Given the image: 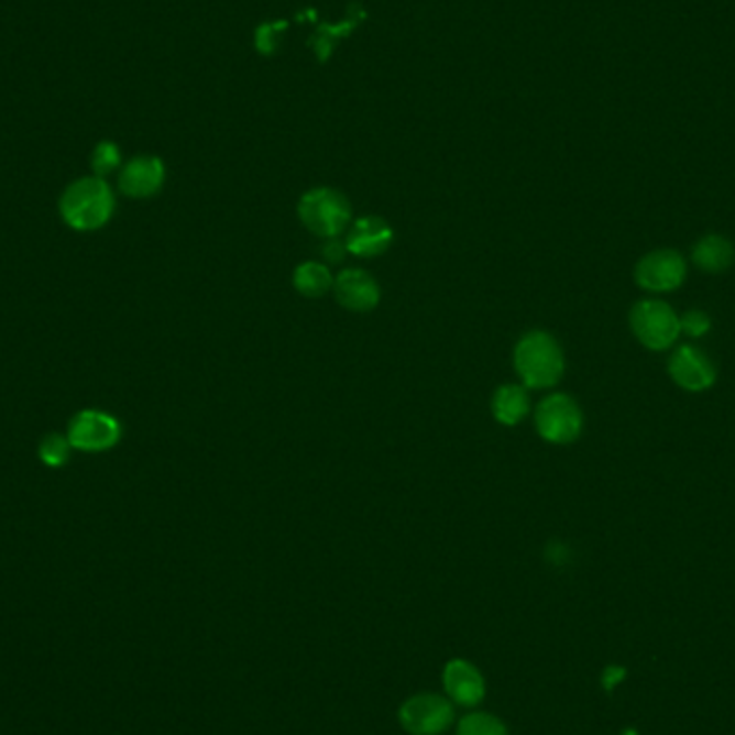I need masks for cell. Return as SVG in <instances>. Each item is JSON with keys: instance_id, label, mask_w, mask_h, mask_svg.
<instances>
[{"instance_id": "17", "label": "cell", "mask_w": 735, "mask_h": 735, "mask_svg": "<svg viewBox=\"0 0 735 735\" xmlns=\"http://www.w3.org/2000/svg\"><path fill=\"white\" fill-rule=\"evenodd\" d=\"M457 735H507V729L497 716L486 712H473L460 721Z\"/></svg>"}, {"instance_id": "10", "label": "cell", "mask_w": 735, "mask_h": 735, "mask_svg": "<svg viewBox=\"0 0 735 735\" xmlns=\"http://www.w3.org/2000/svg\"><path fill=\"white\" fill-rule=\"evenodd\" d=\"M333 293L338 304L351 312H370L381 301L376 279L364 270H344L333 279Z\"/></svg>"}, {"instance_id": "19", "label": "cell", "mask_w": 735, "mask_h": 735, "mask_svg": "<svg viewBox=\"0 0 735 735\" xmlns=\"http://www.w3.org/2000/svg\"><path fill=\"white\" fill-rule=\"evenodd\" d=\"M121 162V153L112 142H101L97 144L95 153H92V171L97 173V177L110 175L112 171H117Z\"/></svg>"}, {"instance_id": "2", "label": "cell", "mask_w": 735, "mask_h": 735, "mask_svg": "<svg viewBox=\"0 0 735 735\" xmlns=\"http://www.w3.org/2000/svg\"><path fill=\"white\" fill-rule=\"evenodd\" d=\"M61 218L74 230L101 229L114 211L112 189L101 177H87L69 185L58 202Z\"/></svg>"}, {"instance_id": "13", "label": "cell", "mask_w": 735, "mask_h": 735, "mask_svg": "<svg viewBox=\"0 0 735 735\" xmlns=\"http://www.w3.org/2000/svg\"><path fill=\"white\" fill-rule=\"evenodd\" d=\"M164 177L166 171L162 160L151 155H140L125 164L119 177V185L121 191L130 198H149L160 191V187L164 185Z\"/></svg>"}, {"instance_id": "15", "label": "cell", "mask_w": 735, "mask_h": 735, "mask_svg": "<svg viewBox=\"0 0 735 735\" xmlns=\"http://www.w3.org/2000/svg\"><path fill=\"white\" fill-rule=\"evenodd\" d=\"M491 412L504 426H516L529 414V394L523 385H502L493 394Z\"/></svg>"}, {"instance_id": "21", "label": "cell", "mask_w": 735, "mask_h": 735, "mask_svg": "<svg viewBox=\"0 0 735 735\" xmlns=\"http://www.w3.org/2000/svg\"><path fill=\"white\" fill-rule=\"evenodd\" d=\"M349 250H347V245L338 239V237H333V239H327L325 241V245H322V256L329 261V263H340L342 259H344V254H347Z\"/></svg>"}, {"instance_id": "4", "label": "cell", "mask_w": 735, "mask_h": 735, "mask_svg": "<svg viewBox=\"0 0 735 735\" xmlns=\"http://www.w3.org/2000/svg\"><path fill=\"white\" fill-rule=\"evenodd\" d=\"M630 329L635 338L649 351L671 349L680 333V317L676 310L660 299H641L630 310Z\"/></svg>"}, {"instance_id": "14", "label": "cell", "mask_w": 735, "mask_h": 735, "mask_svg": "<svg viewBox=\"0 0 735 735\" xmlns=\"http://www.w3.org/2000/svg\"><path fill=\"white\" fill-rule=\"evenodd\" d=\"M692 263L705 274H723L735 261L734 243L721 234H705L692 245Z\"/></svg>"}, {"instance_id": "3", "label": "cell", "mask_w": 735, "mask_h": 735, "mask_svg": "<svg viewBox=\"0 0 735 735\" xmlns=\"http://www.w3.org/2000/svg\"><path fill=\"white\" fill-rule=\"evenodd\" d=\"M299 220L312 234L333 239L351 227L353 209L344 194L331 187H315L299 198Z\"/></svg>"}, {"instance_id": "22", "label": "cell", "mask_w": 735, "mask_h": 735, "mask_svg": "<svg viewBox=\"0 0 735 735\" xmlns=\"http://www.w3.org/2000/svg\"><path fill=\"white\" fill-rule=\"evenodd\" d=\"M624 678H626V669L624 667H608L604 671V676H602V684H604V689H615Z\"/></svg>"}, {"instance_id": "1", "label": "cell", "mask_w": 735, "mask_h": 735, "mask_svg": "<svg viewBox=\"0 0 735 735\" xmlns=\"http://www.w3.org/2000/svg\"><path fill=\"white\" fill-rule=\"evenodd\" d=\"M514 368L529 390H549L563 376L566 360L559 342L547 331L525 333L514 349Z\"/></svg>"}, {"instance_id": "23", "label": "cell", "mask_w": 735, "mask_h": 735, "mask_svg": "<svg viewBox=\"0 0 735 735\" xmlns=\"http://www.w3.org/2000/svg\"><path fill=\"white\" fill-rule=\"evenodd\" d=\"M624 735H639V734H637V732H635V729H628V732H626V734H624Z\"/></svg>"}, {"instance_id": "8", "label": "cell", "mask_w": 735, "mask_h": 735, "mask_svg": "<svg viewBox=\"0 0 735 735\" xmlns=\"http://www.w3.org/2000/svg\"><path fill=\"white\" fill-rule=\"evenodd\" d=\"M72 448L83 452H106L121 439V424L117 417L103 412L87 409L74 415L67 428Z\"/></svg>"}, {"instance_id": "18", "label": "cell", "mask_w": 735, "mask_h": 735, "mask_svg": "<svg viewBox=\"0 0 735 735\" xmlns=\"http://www.w3.org/2000/svg\"><path fill=\"white\" fill-rule=\"evenodd\" d=\"M69 452H72V443L67 435L52 432V435H46L40 443V459L44 460L47 467H63L69 460Z\"/></svg>"}, {"instance_id": "5", "label": "cell", "mask_w": 735, "mask_h": 735, "mask_svg": "<svg viewBox=\"0 0 735 735\" xmlns=\"http://www.w3.org/2000/svg\"><path fill=\"white\" fill-rule=\"evenodd\" d=\"M583 426V412L568 394H551L536 409L538 435L552 446L574 443L581 437Z\"/></svg>"}, {"instance_id": "12", "label": "cell", "mask_w": 735, "mask_h": 735, "mask_svg": "<svg viewBox=\"0 0 735 735\" xmlns=\"http://www.w3.org/2000/svg\"><path fill=\"white\" fill-rule=\"evenodd\" d=\"M443 687H446L450 701L464 705V707H473L482 703V699L486 696V682L482 673L478 671L475 665L462 658H454L446 665Z\"/></svg>"}, {"instance_id": "16", "label": "cell", "mask_w": 735, "mask_h": 735, "mask_svg": "<svg viewBox=\"0 0 735 735\" xmlns=\"http://www.w3.org/2000/svg\"><path fill=\"white\" fill-rule=\"evenodd\" d=\"M293 286L299 295L317 299L333 288V276L327 265L317 261H306L293 272Z\"/></svg>"}, {"instance_id": "20", "label": "cell", "mask_w": 735, "mask_h": 735, "mask_svg": "<svg viewBox=\"0 0 735 735\" xmlns=\"http://www.w3.org/2000/svg\"><path fill=\"white\" fill-rule=\"evenodd\" d=\"M680 327L682 333H687L690 338H701L712 329V321L703 310H689L684 317H680Z\"/></svg>"}, {"instance_id": "7", "label": "cell", "mask_w": 735, "mask_h": 735, "mask_svg": "<svg viewBox=\"0 0 735 735\" xmlns=\"http://www.w3.org/2000/svg\"><path fill=\"white\" fill-rule=\"evenodd\" d=\"M687 261L676 250H654L645 254L635 267L637 284L654 295L678 290L687 279Z\"/></svg>"}, {"instance_id": "11", "label": "cell", "mask_w": 735, "mask_h": 735, "mask_svg": "<svg viewBox=\"0 0 735 735\" xmlns=\"http://www.w3.org/2000/svg\"><path fill=\"white\" fill-rule=\"evenodd\" d=\"M347 230L349 232H347L344 245L353 256H360V259L381 256L394 243V230L383 218H376V216L358 218Z\"/></svg>"}, {"instance_id": "9", "label": "cell", "mask_w": 735, "mask_h": 735, "mask_svg": "<svg viewBox=\"0 0 735 735\" xmlns=\"http://www.w3.org/2000/svg\"><path fill=\"white\" fill-rule=\"evenodd\" d=\"M667 370L678 387L692 394L710 390L718 376L714 362L694 344L678 347L667 362Z\"/></svg>"}, {"instance_id": "6", "label": "cell", "mask_w": 735, "mask_h": 735, "mask_svg": "<svg viewBox=\"0 0 735 735\" xmlns=\"http://www.w3.org/2000/svg\"><path fill=\"white\" fill-rule=\"evenodd\" d=\"M398 718L407 734L439 735L452 727L454 705L441 694L421 692L403 703Z\"/></svg>"}]
</instances>
